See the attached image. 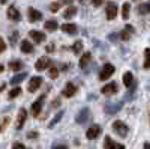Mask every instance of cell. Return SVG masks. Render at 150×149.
I'll return each mask as SVG.
<instances>
[{"label":"cell","instance_id":"obj_1","mask_svg":"<svg viewBox=\"0 0 150 149\" xmlns=\"http://www.w3.org/2000/svg\"><path fill=\"white\" fill-rule=\"evenodd\" d=\"M122 107H123V103H122V101H117V103H114V101H108V103H105L104 110H105V113H107V115H116L117 111L122 110Z\"/></svg>","mask_w":150,"mask_h":149},{"label":"cell","instance_id":"obj_2","mask_svg":"<svg viewBox=\"0 0 150 149\" xmlns=\"http://www.w3.org/2000/svg\"><path fill=\"white\" fill-rule=\"evenodd\" d=\"M112 130L116 131V134H119L120 137H126L128 133H129V128L128 125L125 122L122 120H116V122H112Z\"/></svg>","mask_w":150,"mask_h":149},{"label":"cell","instance_id":"obj_3","mask_svg":"<svg viewBox=\"0 0 150 149\" xmlns=\"http://www.w3.org/2000/svg\"><path fill=\"white\" fill-rule=\"evenodd\" d=\"M114 71H116V68L112 66L111 63H105L104 66H102V69H101V74H99V78L101 80H108L112 74H114Z\"/></svg>","mask_w":150,"mask_h":149},{"label":"cell","instance_id":"obj_4","mask_svg":"<svg viewBox=\"0 0 150 149\" xmlns=\"http://www.w3.org/2000/svg\"><path fill=\"white\" fill-rule=\"evenodd\" d=\"M44 98H45L44 95L39 96V98H38L36 101L32 104V116H33V118H38V116H39L41 110H42V104H44Z\"/></svg>","mask_w":150,"mask_h":149},{"label":"cell","instance_id":"obj_5","mask_svg":"<svg viewBox=\"0 0 150 149\" xmlns=\"http://www.w3.org/2000/svg\"><path fill=\"white\" fill-rule=\"evenodd\" d=\"M101 131H102V130H101V127L95 123V125H92L89 130L86 131V137L89 139V140H95V139H98V137H99V134H101Z\"/></svg>","mask_w":150,"mask_h":149},{"label":"cell","instance_id":"obj_6","mask_svg":"<svg viewBox=\"0 0 150 149\" xmlns=\"http://www.w3.org/2000/svg\"><path fill=\"white\" fill-rule=\"evenodd\" d=\"M104 149H125V146L122 143L114 142L110 135H105V139H104Z\"/></svg>","mask_w":150,"mask_h":149},{"label":"cell","instance_id":"obj_7","mask_svg":"<svg viewBox=\"0 0 150 149\" xmlns=\"http://www.w3.org/2000/svg\"><path fill=\"white\" fill-rule=\"evenodd\" d=\"M117 3H114V2H108L107 3V18L108 20H114L116 18V15H117Z\"/></svg>","mask_w":150,"mask_h":149},{"label":"cell","instance_id":"obj_8","mask_svg":"<svg viewBox=\"0 0 150 149\" xmlns=\"http://www.w3.org/2000/svg\"><path fill=\"white\" fill-rule=\"evenodd\" d=\"M117 91H119V86H117L116 81H111V83L105 84L104 88L101 89V92L104 95H114V93H117Z\"/></svg>","mask_w":150,"mask_h":149},{"label":"cell","instance_id":"obj_9","mask_svg":"<svg viewBox=\"0 0 150 149\" xmlns=\"http://www.w3.org/2000/svg\"><path fill=\"white\" fill-rule=\"evenodd\" d=\"M89 118H90V110L86 107V108L80 110V113L75 116V122L77 123H86L87 120H89Z\"/></svg>","mask_w":150,"mask_h":149},{"label":"cell","instance_id":"obj_10","mask_svg":"<svg viewBox=\"0 0 150 149\" xmlns=\"http://www.w3.org/2000/svg\"><path fill=\"white\" fill-rule=\"evenodd\" d=\"M77 91H78V88L74 83H68L63 88V91H62V95H63L65 98H71V96H74L75 93H77Z\"/></svg>","mask_w":150,"mask_h":149},{"label":"cell","instance_id":"obj_11","mask_svg":"<svg viewBox=\"0 0 150 149\" xmlns=\"http://www.w3.org/2000/svg\"><path fill=\"white\" fill-rule=\"evenodd\" d=\"M41 84H42V78H41V77H32V80L29 81L27 91H29L30 93H33V92H36L38 89L41 88Z\"/></svg>","mask_w":150,"mask_h":149},{"label":"cell","instance_id":"obj_12","mask_svg":"<svg viewBox=\"0 0 150 149\" xmlns=\"http://www.w3.org/2000/svg\"><path fill=\"white\" fill-rule=\"evenodd\" d=\"M50 65H51V60H50L48 57H45V56H42V57L38 59V62H36V71H44Z\"/></svg>","mask_w":150,"mask_h":149},{"label":"cell","instance_id":"obj_13","mask_svg":"<svg viewBox=\"0 0 150 149\" xmlns=\"http://www.w3.org/2000/svg\"><path fill=\"white\" fill-rule=\"evenodd\" d=\"M6 14H8V18L12 20V21H20L21 20V14H20V11L15 6H9Z\"/></svg>","mask_w":150,"mask_h":149},{"label":"cell","instance_id":"obj_14","mask_svg":"<svg viewBox=\"0 0 150 149\" xmlns=\"http://www.w3.org/2000/svg\"><path fill=\"white\" fill-rule=\"evenodd\" d=\"M26 119H27V111L24 110V108H21V110H20V113H18V116H17L15 128H17V130H21V128L24 127V122H26Z\"/></svg>","mask_w":150,"mask_h":149},{"label":"cell","instance_id":"obj_15","mask_svg":"<svg viewBox=\"0 0 150 149\" xmlns=\"http://www.w3.org/2000/svg\"><path fill=\"white\" fill-rule=\"evenodd\" d=\"M42 20V14L38 9L35 8H29V21L36 23V21H41Z\"/></svg>","mask_w":150,"mask_h":149},{"label":"cell","instance_id":"obj_16","mask_svg":"<svg viewBox=\"0 0 150 149\" xmlns=\"http://www.w3.org/2000/svg\"><path fill=\"white\" fill-rule=\"evenodd\" d=\"M60 29L63 30L65 33H69V35H75V33L78 32V27L75 26L74 23H65V24H62Z\"/></svg>","mask_w":150,"mask_h":149},{"label":"cell","instance_id":"obj_17","mask_svg":"<svg viewBox=\"0 0 150 149\" xmlns=\"http://www.w3.org/2000/svg\"><path fill=\"white\" fill-rule=\"evenodd\" d=\"M29 36L36 42V44H41V42H44L45 41V35L42 33V32H38V30H30L29 32Z\"/></svg>","mask_w":150,"mask_h":149},{"label":"cell","instance_id":"obj_18","mask_svg":"<svg viewBox=\"0 0 150 149\" xmlns=\"http://www.w3.org/2000/svg\"><path fill=\"white\" fill-rule=\"evenodd\" d=\"M26 77H27V72H21V74H17L15 77H12V78H11V84H12V86H17V84H20L21 81H24V80H26Z\"/></svg>","mask_w":150,"mask_h":149},{"label":"cell","instance_id":"obj_19","mask_svg":"<svg viewBox=\"0 0 150 149\" xmlns=\"http://www.w3.org/2000/svg\"><path fill=\"white\" fill-rule=\"evenodd\" d=\"M21 50H23V53H26V54L33 53V45H32V42L27 41V39L21 41Z\"/></svg>","mask_w":150,"mask_h":149},{"label":"cell","instance_id":"obj_20","mask_svg":"<svg viewBox=\"0 0 150 149\" xmlns=\"http://www.w3.org/2000/svg\"><path fill=\"white\" fill-rule=\"evenodd\" d=\"M123 83H125V86L126 88H131V86L134 84V74L132 72H125L123 74Z\"/></svg>","mask_w":150,"mask_h":149},{"label":"cell","instance_id":"obj_21","mask_svg":"<svg viewBox=\"0 0 150 149\" xmlns=\"http://www.w3.org/2000/svg\"><path fill=\"white\" fill-rule=\"evenodd\" d=\"M57 27H59V23H57L56 20H48V21L45 23V29H47L48 32H56Z\"/></svg>","mask_w":150,"mask_h":149},{"label":"cell","instance_id":"obj_22","mask_svg":"<svg viewBox=\"0 0 150 149\" xmlns=\"http://www.w3.org/2000/svg\"><path fill=\"white\" fill-rule=\"evenodd\" d=\"M75 14H77V8H75V6H69V8H66V9H65L63 17H65L66 20H69V18L75 17Z\"/></svg>","mask_w":150,"mask_h":149},{"label":"cell","instance_id":"obj_23","mask_svg":"<svg viewBox=\"0 0 150 149\" xmlns=\"http://www.w3.org/2000/svg\"><path fill=\"white\" fill-rule=\"evenodd\" d=\"M132 33H134V29H132L131 26H126V29H125V30L120 33V38H122L123 41H128V39L131 38Z\"/></svg>","mask_w":150,"mask_h":149},{"label":"cell","instance_id":"obj_24","mask_svg":"<svg viewBox=\"0 0 150 149\" xmlns=\"http://www.w3.org/2000/svg\"><path fill=\"white\" fill-rule=\"evenodd\" d=\"M137 11H138L140 15H147L150 12V5L149 3H141L138 8H137Z\"/></svg>","mask_w":150,"mask_h":149},{"label":"cell","instance_id":"obj_25","mask_svg":"<svg viewBox=\"0 0 150 149\" xmlns=\"http://www.w3.org/2000/svg\"><path fill=\"white\" fill-rule=\"evenodd\" d=\"M90 59H92V54H90V53H86V54H83V57L80 59V66H81V68H86L87 65H89Z\"/></svg>","mask_w":150,"mask_h":149},{"label":"cell","instance_id":"obj_26","mask_svg":"<svg viewBox=\"0 0 150 149\" xmlns=\"http://www.w3.org/2000/svg\"><path fill=\"white\" fill-rule=\"evenodd\" d=\"M62 118H63V111H59V113L53 118V120L48 123V128H54V127H56V123H59Z\"/></svg>","mask_w":150,"mask_h":149},{"label":"cell","instance_id":"obj_27","mask_svg":"<svg viewBox=\"0 0 150 149\" xmlns=\"http://www.w3.org/2000/svg\"><path fill=\"white\" fill-rule=\"evenodd\" d=\"M129 12H131V5L129 3H125L123 8H122V17H123V20H128L129 18Z\"/></svg>","mask_w":150,"mask_h":149},{"label":"cell","instance_id":"obj_28","mask_svg":"<svg viewBox=\"0 0 150 149\" xmlns=\"http://www.w3.org/2000/svg\"><path fill=\"white\" fill-rule=\"evenodd\" d=\"M83 48H84L83 41H77V42L72 45V50H74V53H75V54H80V53L83 51Z\"/></svg>","mask_w":150,"mask_h":149},{"label":"cell","instance_id":"obj_29","mask_svg":"<svg viewBox=\"0 0 150 149\" xmlns=\"http://www.w3.org/2000/svg\"><path fill=\"white\" fill-rule=\"evenodd\" d=\"M9 68H11L12 71H20V69L23 68V62H21V60H14V62H11V63H9Z\"/></svg>","mask_w":150,"mask_h":149},{"label":"cell","instance_id":"obj_30","mask_svg":"<svg viewBox=\"0 0 150 149\" xmlns=\"http://www.w3.org/2000/svg\"><path fill=\"white\" fill-rule=\"evenodd\" d=\"M20 95H21V89H20V88H14V89L9 92V98H11V99H14V98L20 96Z\"/></svg>","mask_w":150,"mask_h":149},{"label":"cell","instance_id":"obj_31","mask_svg":"<svg viewBox=\"0 0 150 149\" xmlns=\"http://www.w3.org/2000/svg\"><path fill=\"white\" fill-rule=\"evenodd\" d=\"M8 125H9V118H2V120H0V133H3Z\"/></svg>","mask_w":150,"mask_h":149},{"label":"cell","instance_id":"obj_32","mask_svg":"<svg viewBox=\"0 0 150 149\" xmlns=\"http://www.w3.org/2000/svg\"><path fill=\"white\" fill-rule=\"evenodd\" d=\"M144 56H146V62H144V68L147 69L150 66V50L146 48V51H144Z\"/></svg>","mask_w":150,"mask_h":149},{"label":"cell","instance_id":"obj_33","mask_svg":"<svg viewBox=\"0 0 150 149\" xmlns=\"http://www.w3.org/2000/svg\"><path fill=\"white\" fill-rule=\"evenodd\" d=\"M48 76H50V78H57L59 77V69L57 68H50V74H48Z\"/></svg>","mask_w":150,"mask_h":149},{"label":"cell","instance_id":"obj_34","mask_svg":"<svg viewBox=\"0 0 150 149\" xmlns=\"http://www.w3.org/2000/svg\"><path fill=\"white\" fill-rule=\"evenodd\" d=\"M60 6H62V2L60 3H53V5H50V11H51V12H57L60 9Z\"/></svg>","mask_w":150,"mask_h":149},{"label":"cell","instance_id":"obj_35","mask_svg":"<svg viewBox=\"0 0 150 149\" xmlns=\"http://www.w3.org/2000/svg\"><path fill=\"white\" fill-rule=\"evenodd\" d=\"M12 149H29V148H26L23 143H20V142H15L14 145H12Z\"/></svg>","mask_w":150,"mask_h":149},{"label":"cell","instance_id":"obj_36","mask_svg":"<svg viewBox=\"0 0 150 149\" xmlns=\"http://www.w3.org/2000/svg\"><path fill=\"white\" fill-rule=\"evenodd\" d=\"M27 139H30V140H32V139H33V140L38 139V133H36V131H30V133H27Z\"/></svg>","mask_w":150,"mask_h":149},{"label":"cell","instance_id":"obj_37","mask_svg":"<svg viewBox=\"0 0 150 149\" xmlns=\"http://www.w3.org/2000/svg\"><path fill=\"white\" fill-rule=\"evenodd\" d=\"M5 50H6V42H5L2 38H0V53H3Z\"/></svg>","mask_w":150,"mask_h":149},{"label":"cell","instance_id":"obj_38","mask_svg":"<svg viewBox=\"0 0 150 149\" xmlns=\"http://www.w3.org/2000/svg\"><path fill=\"white\" fill-rule=\"evenodd\" d=\"M51 149H68V146H65V145H54Z\"/></svg>","mask_w":150,"mask_h":149},{"label":"cell","instance_id":"obj_39","mask_svg":"<svg viewBox=\"0 0 150 149\" xmlns=\"http://www.w3.org/2000/svg\"><path fill=\"white\" fill-rule=\"evenodd\" d=\"M47 51H48V53H53V51H54V44L47 45Z\"/></svg>","mask_w":150,"mask_h":149},{"label":"cell","instance_id":"obj_40","mask_svg":"<svg viewBox=\"0 0 150 149\" xmlns=\"http://www.w3.org/2000/svg\"><path fill=\"white\" fill-rule=\"evenodd\" d=\"M92 3H93V6H101L102 5V0H92Z\"/></svg>","mask_w":150,"mask_h":149},{"label":"cell","instance_id":"obj_41","mask_svg":"<svg viewBox=\"0 0 150 149\" xmlns=\"http://www.w3.org/2000/svg\"><path fill=\"white\" fill-rule=\"evenodd\" d=\"M60 104V101H59V99H56V101H53V104H51V107H57Z\"/></svg>","mask_w":150,"mask_h":149},{"label":"cell","instance_id":"obj_42","mask_svg":"<svg viewBox=\"0 0 150 149\" xmlns=\"http://www.w3.org/2000/svg\"><path fill=\"white\" fill-rule=\"evenodd\" d=\"M144 149H149V143H147V142L144 143Z\"/></svg>","mask_w":150,"mask_h":149},{"label":"cell","instance_id":"obj_43","mask_svg":"<svg viewBox=\"0 0 150 149\" xmlns=\"http://www.w3.org/2000/svg\"><path fill=\"white\" fill-rule=\"evenodd\" d=\"M3 89H5V84H2V86H0V92H2Z\"/></svg>","mask_w":150,"mask_h":149},{"label":"cell","instance_id":"obj_44","mask_svg":"<svg viewBox=\"0 0 150 149\" xmlns=\"http://www.w3.org/2000/svg\"><path fill=\"white\" fill-rule=\"evenodd\" d=\"M6 2H8V0H0V3H2V5H5Z\"/></svg>","mask_w":150,"mask_h":149},{"label":"cell","instance_id":"obj_45","mask_svg":"<svg viewBox=\"0 0 150 149\" xmlns=\"http://www.w3.org/2000/svg\"><path fill=\"white\" fill-rule=\"evenodd\" d=\"M3 69H5V68H3V65H0V72H3Z\"/></svg>","mask_w":150,"mask_h":149},{"label":"cell","instance_id":"obj_46","mask_svg":"<svg viewBox=\"0 0 150 149\" xmlns=\"http://www.w3.org/2000/svg\"><path fill=\"white\" fill-rule=\"evenodd\" d=\"M86 2V0H80V3H84Z\"/></svg>","mask_w":150,"mask_h":149}]
</instances>
